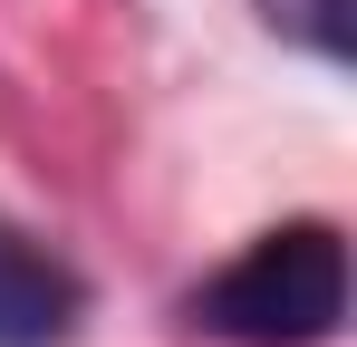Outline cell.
I'll list each match as a JSON object with an SVG mask.
<instances>
[{
  "instance_id": "6da1fadb",
  "label": "cell",
  "mask_w": 357,
  "mask_h": 347,
  "mask_svg": "<svg viewBox=\"0 0 357 347\" xmlns=\"http://www.w3.org/2000/svg\"><path fill=\"white\" fill-rule=\"evenodd\" d=\"M183 328L222 347H328L348 328V241L338 222H280L232 270L183 299Z\"/></svg>"
},
{
  "instance_id": "7a4b0ae2",
  "label": "cell",
  "mask_w": 357,
  "mask_h": 347,
  "mask_svg": "<svg viewBox=\"0 0 357 347\" xmlns=\"http://www.w3.org/2000/svg\"><path fill=\"white\" fill-rule=\"evenodd\" d=\"M87 328V270L59 261L39 231L0 222V347H68Z\"/></svg>"
},
{
  "instance_id": "3957f363",
  "label": "cell",
  "mask_w": 357,
  "mask_h": 347,
  "mask_svg": "<svg viewBox=\"0 0 357 347\" xmlns=\"http://www.w3.org/2000/svg\"><path fill=\"white\" fill-rule=\"evenodd\" d=\"M251 10H261L271 39L328 58V68H348V58H357V0H251Z\"/></svg>"
}]
</instances>
